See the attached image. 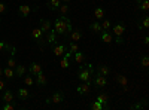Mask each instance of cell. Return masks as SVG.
<instances>
[{
    "mask_svg": "<svg viewBox=\"0 0 149 110\" xmlns=\"http://www.w3.org/2000/svg\"><path fill=\"white\" fill-rule=\"evenodd\" d=\"M73 59L76 61L78 64H81V63H84L85 61V54L79 49V51H76V52H73Z\"/></svg>",
    "mask_w": 149,
    "mask_h": 110,
    "instance_id": "cell-27",
    "label": "cell"
},
{
    "mask_svg": "<svg viewBox=\"0 0 149 110\" xmlns=\"http://www.w3.org/2000/svg\"><path fill=\"white\" fill-rule=\"evenodd\" d=\"M0 24H2V18H0Z\"/></svg>",
    "mask_w": 149,
    "mask_h": 110,
    "instance_id": "cell-45",
    "label": "cell"
},
{
    "mask_svg": "<svg viewBox=\"0 0 149 110\" xmlns=\"http://www.w3.org/2000/svg\"><path fill=\"white\" fill-rule=\"evenodd\" d=\"M2 100H3L5 103L14 101V92H12L10 89H5V91H3V95H2Z\"/></svg>",
    "mask_w": 149,
    "mask_h": 110,
    "instance_id": "cell-25",
    "label": "cell"
},
{
    "mask_svg": "<svg viewBox=\"0 0 149 110\" xmlns=\"http://www.w3.org/2000/svg\"><path fill=\"white\" fill-rule=\"evenodd\" d=\"M115 80H116V83H119L121 86H122L124 92L128 91V79L124 76V75H116V76H115Z\"/></svg>",
    "mask_w": 149,
    "mask_h": 110,
    "instance_id": "cell-15",
    "label": "cell"
},
{
    "mask_svg": "<svg viewBox=\"0 0 149 110\" xmlns=\"http://www.w3.org/2000/svg\"><path fill=\"white\" fill-rule=\"evenodd\" d=\"M30 36H31V37L37 42V45H39V46H42L43 45V40H45V33L39 28V27H37V28H33L31 30V33H30Z\"/></svg>",
    "mask_w": 149,
    "mask_h": 110,
    "instance_id": "cell-4",
    "label": "cell"
},
{
    "mask_svg": "<svg viewBox=\"0 0 149 110\" xmlns=\"http://www.w3.org/2000/svg\"><path fill=\"white\" fill-rule=\"evenodd\" d=\"M2 109H3V110H15V109H17V104H14V101H10V103H5Z\"/></svg>",
    "mask_w": 149,
    "mask_h": 110,
    "instance_id": "cell-38",
    "label": "cell"
},
{
    "mask_svg": "<svg viewBox=\"0 0 149 110\" xmlns=\"http://www.w3.org/2000/svg\"><path fill=\"white\" fill-rule=\"evenodd\" d=\"M67 49H69L70 52H76V51H79V49H81V48H79L78 42H70V40H69V45H67Z\"/></svg>",
    "mask_w": 149,
    "mask_h": 110,
    "instance_id": "cell-31",
    "label": "cell"
},
{
    "mask_svg": "<svg viewBox=\"0 0 149 110\" xmlns=\"http://www.w3.org/2000/svg\"><path fill=\"white\" fill-rule=\"evenodd\" d=\"M61 2H63V3H69V2H70V0H61Z\"/></svg>",
    "mask_w": 149,
    "mask_h": 110,
    "instance_id": "cell-44",
    "label": "cell"
},
{
    "mask_svg": "<svg viewBox=\"0 0 149 110\" xmlns=\"http://www.w3.org/2000/svg\"><path fill=\"white\" fill-rule=\"evenodd\" d=\"M94 73H95V70H94L93 64H84V63H81L79 68H78V79L81 82H91L93 83Z\"/></svg>",
    "mask_w": 149,
    "mask_h": 110,
    "instance_id": "cell-2",
    "label": "cell"
},
{
    "mask_svg": "<svg viewBox=\"0 0 149 110\" xmlns=\"http://www.w3.org/2000/svg\"><path fill=\"white\" fill-rule=\"evenodd\" d=\"M3 76H5L6 79H9V80L15 79V71H14V68H12V67H5V68H3Z\"/></svg>",
    "mask_w": 149,
    "mask_h": 110,
    "instance_id": "cell-26",
    "label": "cell"
},
{
    "mask_svg": "<svg viewBox=\"0 0 149 110\" xmlns=\"http://www.w3.org/2000/svg\"><path fill=\"white\" fill-rule=\"evenodd\" d=\"M60 67L61 68H69L70 67V59L69 58H66V57H61V59H60Z\"/></svg>",
    "mask_w": 149,
    "mask_h": 110,
    "instance_id": "cell-32",
    "label": "cell"
},
{
    "mask_svg": "<svg viewBox=\"0 0 149 110\" xmlns=\"http://www.w3.org/2000/svg\"><path fill=\"white\" fill-rule=\"evenodd\" d=\"M14 71H15V77H21V76H26L27 73V67L22 66V64H17L14 67Z\"/></svg>",
    "mask_w": 149,
    "mask_h": 110,
    "instance_id": "cell-18",
    "label": "cell"
},
{
    "mask_svg": "<svg viewBox=\"0 0 149 110\" xmlns=\"http://www.w3.org/2000/svg\"><path fill=\"white\" fill-rule=\"evenodd\" d=\"M66 49H67V45H64V43H55V45L52 46V52H54V55H55L57 58L63 57L64 52H66Z\"/></svg>",
    "mask_w": 149,
    "mask_h": 110,
    "instance_id": "cell-6",
    "label": "cell"
},
{
    "mask_svg": "<svg viewBox=\"0 0 149 110\" xmlns=\"http://www.w3.org/2000/svg\"><path fill=\"white\" fill-rule=\"evenodd\" d=\"M140 63H142V66H143L145 68L149 66V57H148L146 54H143V55L140 57Z\"/></svg>",
    "mask_w": 149,
    "mask_h": 110,
    "instance_id": "cell-37",
    "label": "cell"
},
{
    "mask_svg": "<svg viewBox=\"0 0 149 110\" xmlns=\"http://www.w3.org/2000/svg\"><path fill=\"white\" fill-rule=\"evenodd\" d=\"M40 71H43V67H42V64H39V63H31V64L27 67V73H29V75H31V76L39 75Z\"/></svg>",
    "mask_w": 149,
    "mask_h": 110,
    "instance_id": "cell-7",
    "label": "cell"
},
{
    "mask_svg": "<svg viewBox=\"0 0 149 110\" xmlns=\"http://www.w3.org/2000/svg\"><path fill=\"white\" fill-rule=\"evenodd\" d=\"M12 48V45L10 43H8V42H5V40H0V52H6V51H9Z\"/></svg>",
    "mask_w": 149,
    "mask_h": 110,
    "instance_id": "cell-33",
    "label": "cell"
},
{
    "mask_svg": "<svg viewBox=\"0 0 149 110\" xmlns=\"http://www.w3.org/2000/svg\"><path fill=\"white\" fill-rule=\"evenodd\" d=\"M60 12V15H67L69 12H70V8H69V3H61L60 8L57 9Z\"/></svg>",
    "mask_w": 149,
    "mask_h": 110,
    "instance_id": "cell-29",
    "label": "cell"
},
{
    "mask_svg": "<svg viewBox=\"0 0 149 110\" xmlns=\"http://www.w3.org/2000/svg\"><path fill=\"white\" fill-rule=\"evenodd\" d=\"M37 9H39V6H37V5H34V6H31V5H19L18 6V14L22 18H27L31 14L37 12Z\"/></svg>",
    "mask_w": 149,
    "mask_h": 110,
    "instance_id": "cell-3",
    "label": "cell"
},
{
    "mask_svg": "<svg viewBox=\"0 0 149 110\" xmlns=\"http://www.w3.org/2000/svg\"><path fill=\"white\" fill-rule=\"evenodd\" d=\"M34 77H36V79H34V83L37 85V86H45V85L48 83V77L45 76L43 71H40L39 75H36Z\"/></svg>",
    "mask_w": 149,
    "mask_h": 110,
    "instance_id": "cell-16",
    "label": "cell"
},
{
    "mask_svg": "<svg viewBox=\"0 0 149 110\" xmlns=\"http://www.w3.org/2000/svg\"><path fill=\"white\" fill-rule=\"evenodd\" d=\"M98 34H100V39H102V42H104V43H107V45L113 42V34H112L109 30H102Z\"/></svg>",
    "mask_w": 149,
    "mask_h": 110,
    "instance_id": "cell-13",
    "label": "cell"
},
{
    "mask_svg": "<svg viewBox=\"0 0 149 110\" xmlns=\"http://www.w3.org/2000/svg\"><path fill=\"white\" fill-rule=\"evenodd\" d=\"M136 9L142 14H146L149 10V0H136Z\"/></svg>",
    "mask_w": 149,
    "mask_h": 110,
    "instance_id": "cell-11",
    "label": "cell"
},
{
    "mask_svg": "<svg viewBox=\"0 0 149 110\" xmlns=\"http://www.w3.org/2000/svg\"><path fill=\"white\" fill-rule=\"evenodd\" d=\"M88 28H90V31H93V33H95V34H98L103 28H102V26H100V21H94V22H91L90 26H88Z\"/></svg>",
    "mask_w": 149,
    "mask_h": 110,
    "instance_id": "cell-24",
    "label": "cell"
},
{
    "mask_svg": "<svg viewBox=\"0 0 149 110\" xmlns=\"http://www.w3.org/2000/svg\"><path fill=\"white\" fill-rule=\"evenodd\" d=\"M34 2H39V0H34Z\"/></svg>",
    "mask_w": 149,
    "mask_h": 110,
    "instance_id": "cell-46",
    "label": "cell"
},
{
    "mask_svg": "<svg viewBox=\"0 0 149 110\" xmlns=\"http://www.w3.org/2000/svg\"><path fill=\"white\" fill-rule=\"evenodd\" d=\"M5 12H6V5L2 2V0H0V15L5 14Z\"/></svg>",
    "mask_w": 149,
    "mask_h": 110,
    "instance_id": "cell-39",
    "label": "cell"
},
{
    "mask_svg": "<svg viewBox=\"0 0 149 110\" xmlns=\"http://www.w3.org/2000/svg\"><path fill=\"white\" fill-rule=\"evenodd\" d=\"M24 85H26V86H33V85H34V79H33L31 75L24 77Z\"/></svg>",
    "mask_w": 149,
    "mask_h": 110,
    "instance_id": "cell-35",
    "label": "cell"
},
{
    "mask_svg": "<svg viewBox=\"0 0 149 110\" xmlns=\"http://www.w3.org/2000/svg\"><path fill=\"white\" fill-rule=\"evenodd\" d=\"M93 83L95 85L97 88H104L107 85V77L106 76H102V75H95L93 77Z\"/></svg>",
    "mask_w": 149,
    "mask_h": 110,
    "instance_id": "cell-9",
    "label": "cell"
},
{
    "mask_svg": "<svg viewBox=\"0 0 149 110\" xmlns=\"http://www.w3.org/2000/svg\"><path fill=\"white\" fill-rule=\"evenodd\" d=\"M5 88H6V82L0 77V91H5Z\"/></svg>",
    "mask_w": 149,
    "mask_h": 110,
    "instance_id": "cell-40",
    "label": "cell"
},
{
    "mask_svg": "<svg viewBox=\"0 0 149 110\" xmlns=\"http://www.w3.org/2000/svg\"><path fill=\"white\" fill-rule=\"evenodd\" d=\"M143 43L145 45H149V36H145V37H143Z\"/></svg>",
    "mask_w": 149,
    "mask_h": 110,
    "instance_id": "cell-42",
    "label": "cell"
},
{
    "mask_svg": "<svg viewBox=\"0 0 149 110\" xmlns=\"http://www.w3.org/2000/svg\"><path fill=\"white\" fill-rule=\"evenodd\" d=\"M112 34H113V37H122L124 31H125V24L124 22H118L115 26H112Z\"/></svg>",
    "mask_w": 149,
    "mask_h": 110,
    "instance_id": "cell-5",
    "label": "cell"
},
{
    "mask_svg": "<svg viewBox=\"0 0 149 110\" xmlns=\"http://www.w3.org/2000/svg\"><path fill=\"white\" fill-rule=\"evenodd\" d=\"M95 100L98 101V103H102V104H104V106H107V101H109V97L106 95V94H103V92H100L97 97H95Z\"/></svg>",
    "mask_w": 149,
    "mask_h": 110,
    "instance_id": "cell-30",
    "label": "cell"
},
{
    "mask_svg": "<svg viewBox=\"0 0 149 110\" xmlns=\"http://www.w3.org/2000/svg\"><path fill=\"white\" fill-rule=\"evenodd\" d=\"M90 109H93V110H104V109H107V106H104V104H102V103H98L97 100H94V101L90 104Z\"/></svg>",
    "mask_w": 149,
    "mask_h": 110,
    "instance_id": "cell-28",
    "label": "cell"
},
{
    "mask_svg": "<svg viewBox=\"0 0 149 110\" xmlns=\"http://www.w3.org/2000/svg\"><path fill=\"white\" fill-rule=\"evenodd\" d=\"M137 27H139V30H148V28H149V18H148L146 15H143V17L139 19Z\"/></svg>",
    "mask_w": 149,
    "mask_h": 110,
    "instance_id": "cell-21",
    "label": "cell"
},
{
    "mask_svg": "<svg viewBox=\"0 0 149 110\" xmlns=\"http://www.w3.org/2000/svg\"><path fill=\"white\" fill-rule=\"evenodd\" d=\"M63 3L61 0H48V3H46V6H48V9L51 10V12H55L58 8H60V5Z\"/></svg>",
    "mask_w": 149,
    "mask_h": 110,
    "instance_id": "cell-22",
    "label": "cell"
},
{
    "mask_svg": "<svg viewBox=\"0 0 149 110\" xmlns=\"http://www.w3.org/2000/svg\"><path fill=\"white\" fill-rule=\"evenodd\" d=\"M45 104L46 106H51L52 103H51V97H48V98H45Z\"/></svg>",
    "mask_w": 149,
    "mask_h": 110,
    "instance_id": "cell-41",
    "label": "cell"
},
{
    "mask_svg": "<svg viewBox=\"0 0 149 110\" xmlns=\"http://www.w3.org/2000/svg\"><path fill=\"white\" fill-rule=\"evenodd\" d=\"M54 30L57 34L63 36V37H67L70 34V31L73 30V26H72V21L67 15H60L55 18L54 21Z\"/></svg>",
    "mask_w": 149,
    "mask_h": 110,
    "instance_id": "cell-1",
    "label": "cell"
},
{
    "mask_svg": "<svg viewBox=\"0 0 149 110\" xmlns=\"http://www.w3.org/2000/svg\"><path fill=\"white\" fill-rule=\"evenodd\" d=\"M2 76H3V68L0 67V77H2Z\"/></svg>",
    "mask_w": 149,
    "mask_h": 110,
    "instance_id": "cell-43",
    "label": "cell"
},
{
    "mask_svg": "<svg viewBox=\"0 0 149 110\" xmlns=\"http://www.w3.org/2000/svg\"><path fill=\"white\" fill-rule=\"evenodd\" d=\"M104 15H106V10H104L102 6H95V8H94V17H95L97 21L104 19Z\"/></svg>",
    "mask_w": 149,
    "mask_h": 110,
    "instance_id": "cell-19",
    "label": "cell"
},
{
    "mask_svg": "<svg viewBox=\"0 0 149 110\" xmlns=\"http://www.w3.org/2000/svg\"><path fill=\"white\" fill-rule=\"evenodd\" d=\"M45 40H46L48 45H51V46H54V45L57 43V33H55L54 28H51V30L45 34Z\"/></svg>",
    "mask_w": 149,
    "mask_h": 110,
    "instance_id": "cell-10",
    "label": "cell"
},
{
    "mask_svg": "<svg viewBox=\"0 0 149 110\" xmlns=\"http://www.w3.org/2000/svg\"><path fill=\"white\" fill-rule=\"evenodd\" d=\"M95 75H102V76H109L110 75V67L106 64H98L97 70H95Z\"/></svg>",
    "mask_w": 149,
    "mask_h": 110,
    "instance_id": "cell-17",
    "label": "cell"
},
{
    "mask_svg": "<svg viewBox=\"0 0 149 110\" xmlns=\"http://www.w3.org/2000/svg\"><path fill=\"white\" fill-rule=\"evenodd\" d=\"M45 34L49 31V30H51L52 28V22L51 21H49V19H40V27H39Z\"/></svg>",
    "mask_w": 149,
    "mask_h": 110,
    "instance_id": "cell-20",
    "label": "cell"
},
{
    "mask_svg": "<svg viewBox=\"0 0 149 110\" xmlns=\"http://www.w3.org/2000/svg\"><path fill=\"white\" fill-rule=\"evenodd\" d=\"M91 82H84V83H81L79 86L76 88V92L79 94V95H86L90 91H91Z\"/></svg>",
    "mask_w": 149,
    "mask_h": 110,
    "instance_id": "cell-12",
    "label": "cell"
},
{
    "mask_svg": "<svg viewBox=\"0 0 149 110\" xmlns=\"http://www.w3.org/2000/svg\"><path fill=\"white\" fill-rule=\"evenodd\" d=\"M51 103L52 104H61L64 103V92L63 91H54L51 95Z\"/></svg>",
    "mask_w": 149,
    "mask_h": 110,
    "instance_id": "cell-8",
    "label": "cell"
},
{
    "mask_svg": "<svg viewBox=\"0 0 149 110\" xmlns=\"http://www.w3.org/2000/svg\"><path fill=\"white\" fill-rule=\"evenodd\" d=\"M100 26H102V28H103V30H110L112 22H110L109 19H102V21H100Z\"/></svg>",
    "mask_w": 149,
    "mask_h": 110,
    "instance_id": "cell-36",
    "label": "cell"
},
{
    "mask_svg": "<svg viewBox=\"0 0 149 110\" xmlns=\"http://www.w3.org/2000/svg\"><path fill=\"white\" fill-rule=\"evenodd\" d=\"M146 104H148V101H146V98H143L142 103H140V101H139V103H136V104H133L130 109H133V110H136V109H145Z\"/></svg>",
    "mask_w": 149,
    "mask_h": 110,
    "instance_id": "cell-34",
    "label": "cell"
},
{
    "mask_svg": "<svg viewBox=\"0 0 149 110\" xmlns=\"http://www.w3.org/2000/svg\"><path fill=\"white\" fill-rule=\"evenodd\" d=\"M82 36H84V34H82V31H81L79 28H73L67 37H69L70 42H79V40L82 39Z\"/></svg>",
    "mask_w": 149,
    "mask_h": 110,
    "instance_id": "cell-14",
    "label": "cell"
},
{
    "mask_svg": "<svg viewBox=\"0 0 149 110\" xmlns=\"http://www.w3.org/2000/svg\"><path fill=\"white\" fill-rule=\"evenodd\" d=\"M17 95H18L19 100H29V98H30V92H29L27 88H18Z\"/></svg>",
    "mask_w": 149,
    "mask_h": 110,
    "instance_id": "cell-23",
    "label": "cell"
}]
</instances>
